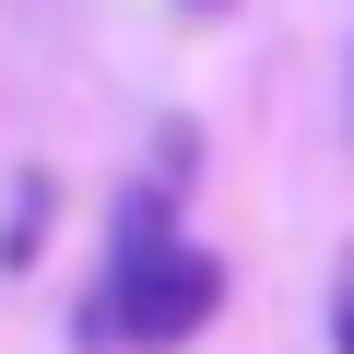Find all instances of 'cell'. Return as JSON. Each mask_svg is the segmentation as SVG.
<instances>
[{"label": "cell", "mask_w": 354, "mask_h": 354, "mask_svg": "<svg viewBox=\"0 0 354 354\" xmlns=\"http://www.w3.org/2000/svg\"><path fill=\"white\" fill-rule=\"evenodd\" d=\"M36 248H48V177H24V201H12V225H0V260H12V272H24Z\"/></svg>", "instance_id": "cell-2"}, {"label": "cell", "mask_w": 354, "mask_h": 354, "mask_svg": "<svg viewBox=\"0 0 354 354\" xmlns=\"http://www.w3.org/2000/svg\"><path fill=\"white\" fill-rule=\"evenodd\" d=\"M213 307H225V260L177 248L165 189H130L118 225H106V283L83 295V342L95 354H177Z\"/></svg>", "instance_id": "cell-1"}, {"label": "cell", "mask_w": 354, "mask_h": 354, "mask_svg": "<svg viewBox=\"0 0 354 354\" xmlns=\"http://www.w3.org/2000/svg\"><path fill=\"white\" fill-rule=\"evenodd\" d=\"M189 12H225V0H189Z\"/></svg>", "instance_id": "cell-3"}]
</instances>
